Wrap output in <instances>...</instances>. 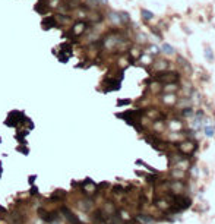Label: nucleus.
<instances>
[{
	"instance_id": "6e6552de",
	"label": "nucleus",
	"mask_w": 215,
	"mask_h": 224,
	"mask_svg": "<svg viewBox=\"0 0 215 224\" xmlns=\"http://www.w3.org/2000/svg\"><path fill=\"white\" fill-rule=\"evenodd\" d=\"M34 179H35V176H31V177H29V183H32V182H34Z\"/></svg>"
},
{
	"instance_id": "39448f33",
	"label": "nucleus",
	"mask_w": 215,
	"mask_h": 224,
	"mask_svg": "<svg viewBox=\"0 0 215 224\" xmlns=\"http://www.w3.org/2000/svg\"><path fill=\"white\" fill-rule=\"evenodd\" d=\"M6 217H7V209L0 207V220H6Z\"/></svg>"
},
{
	"instance_id": "f03ea898",
	"label": "nucleus",
	"mask_w": 215,
	"mask_h": 224,
	"mask_svg": "<svg viewBox=\"0 0 215 224\" xmlns=\"http://www.w3.org/2000/svg\"><path fill=\"white\" fill-rule=\"evenodd\" d=\"M161 52H164L165 54H173V53H174V49H173L170 44H162Z\"/></svg>"
},
{
	"instance_id": "0eeeda50",
	"label": "nucleus",
	"mask_w": 215,
	"mask_h": 224,
	"mask_svg": "<svg viewBox=\"0 0 215 224\" xmlns=\"http://www.w3.org/2000/svg\"><path fill=\"white\" fill-rule=\"evenodd\" d=\"M31 193H32V195L38 193V189H37V188H31Z\"/></svg>"
},
{
	"instance_id": "7ed1b4c3",
	"label": "nucleus",
	"mask_w": 215,
	"mask_h": 224,
	"mask_svg": "<svg viewBox=\"0 0 215 224\" xmlns=\"http://www.w3.org/2000/svg\"><path fill=\"white\" fill-rule=\"evenodd\" d=\"M214 132H215V129L212 126H206V125H205V133H206L208 136H214Z\"/></svg>"
},
{
	"instance_id": "f257e3e1",
	"label": "nucleus",
	"mask_w": 215,
	"mask_h": 224,
	"mask_svg": "<svg viewBox=\"0 0 215 224\" xmlns=\"http://www.w3.org/2000/svg\"><path fill=\"white\" fill-rule=\"evenodd\" d=\"M138 220L139 221H142V223H145V224H152L154 223V218L152 217H148V215H138Z\"/></svg>"
},
{
	"instance_id": "20e7f679",
	"label": "nucleus",
	"mask_w": 215,
	"mask_h": 224,
	"mask_svg": "<svg viewBox=\"0 0 215 224\" xmlns=\"http://www.w3.org/2000/svg\"><path fill=\"white\" fill-rule=\"evenodd\" d=\"M142 15H143L145 19H152V18H154V13H152V12H149V10H146V9H143V10H142Z\"/></svg>"
},
{
	"instance_id": "423d86ee",
	"label": "nucleus",
	"mask_w": 215,
	"mask_h": 224,
	"mask_svg": "<svg viewBox=\"0 0 215 224\" xmlns=\"http://www.w3.org/2000/svg\"><path fill=\"white\" fill-rule=\"evenodd\" d=\"M205 56L208 57V60H209V62H212V60H214V56H212V52H211V49H209V47L205 50Z\"/></svg>"
}]
</instances>
